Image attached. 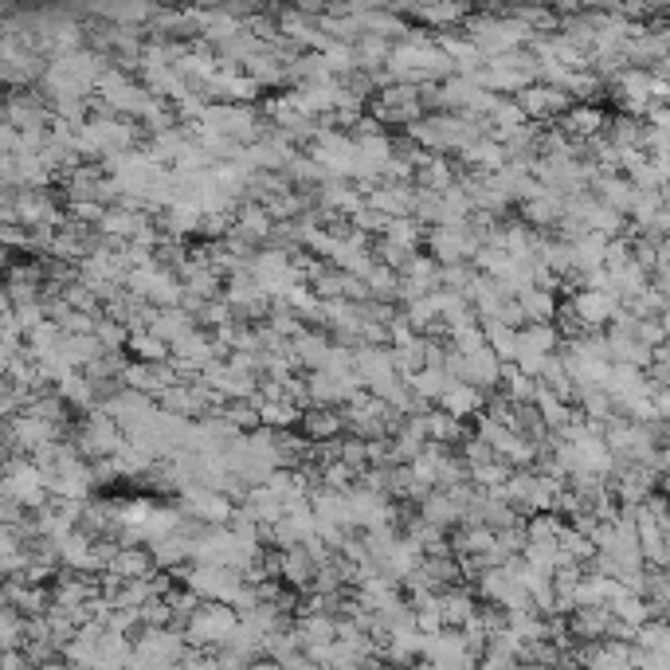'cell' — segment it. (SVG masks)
Segmentation results:
<instances>
[{
    "instance_id": "obj_4",
    "label": "cell",
    "mask_w": 670,
    "mask_h": 670,
    "mask_svg": "<svg viewBox=\"0 0 670 670\" xmlns=\"http://www.w3.org/2000/svg\"><path fill=\"white\" fill-rule=\"evenodd\" d=\"M568 134H577V138H588V134H596L600 126H604V114L600 111H585V106H577V111L568 114Z\"/></svg>"
},
{
    "instance_id": "obj_1",
    "label": "cell",
    "mask_w": 670,
    "mask_h": 670,
    "mask_svg": "<svg viewBox=\"0 0 670 670\" xmlns=\"http://www.w3.org/2000/svg\"><path fill=\"white\" fill-rule=\"evenodd\" d=\"M240 627V612L228 604H212V600H200L193 608V615L185 620V643L193 647H228V639Z\"/></svg>"
},
{
    "instance_id": "obj_2",
    "label": "cell",
    "mask_w": 670,
    "mask_h": 670,
    "mask_svg": "<svg viewBox=\"0 0 670 670\" xmlns=\"http://www.w3.org/2000/svg\"><path fill=\"white\" fill-rule=\"evenodd\" d=\"M573 635L577 639H585V643H600V639H612V632H615V620H612V612L608 608H577L573 612Z\"/></svg>"
},
{
    "instance_id": "obj_3",
    "label": "cell",
    "mask_w": 670,
    "mask_h": 670,
    "mask_svg": "<svg viewBox=\"0 0 670 670\" xmlns=\"http://www.w3.org/2000/svg\"><path fill=\"white\" fill-rule=\"evenodd\" d=\"M342 428H345V419H342V416H334V412H326V408L307 412V431H310V439L337 436V431H342Z\"/></svg>"
},
{
    "instance_id": "obj_5",
    "label": "cell",
    "mask_w": 670,
    "mask_h": 670,
    "mask_svg": "<svg viewBox=\"0 0 670 670\" xmlns=\"http://www.w3.org/2000/svg\"><path fill=\"white\" fill-rule=\"evenodd\" d=\"M243 670H282L279 662H252V667H243Z\"/></svg>"
}]
</instances>
